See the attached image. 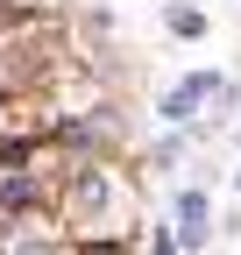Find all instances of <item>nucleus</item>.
I'll use <instances>...</instances> for the list:
<instances>
[{
    "label": "nucleus",
    "instance_id": "nucleus-1",
    "mask_svg": "<svg viewBox=\"0 0 241 255\" xmlns=\"http://www.w3.org/2000/svg\"><path fill=\"white\" fill-rule=\"evenodd\" d=\"M177 213H185V241H206V199H199V191H185Z\"/></svg>",
    "mask_w": 241,
    "mask_h": 255
}]
</instances>
